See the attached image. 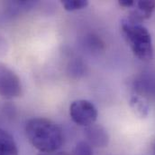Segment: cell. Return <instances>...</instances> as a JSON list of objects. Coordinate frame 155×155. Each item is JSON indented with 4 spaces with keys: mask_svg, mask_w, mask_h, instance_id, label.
Wrapping results in <instances>:
<instances>
[{
    "mask_svg": "<svg viewBox=\"0 0 155 155\" xmlns=\"http://www.w3.org/2000/svg\"><path fill=\"white\" fill-rule=\"evenodd\" d=\"M85 137L92 147L104 148L109 143V135L107 130L99 124H91L85 127Z\"/></svg>",
    "mask_w": 155,
    "mask_h": 155,
    "instance_id": "cell-5",
    "label": "cell"
},
{
    "mask_svg": "<svg viewBox=\"0 0 155 155\" xmlns=\"http://www.w3.org/2000/svg\"><path fill=\"white\" fill-rule=\"evenodd\" d=\"M84 71H85V65L80 60L75 59L70 64L69 73L71 74V76L78 77L84 74Z\"/></svg>",
    "mask_w": 155,
    "mask_h": 155,
    "instance_id": "cell-12",
    "label": "cell"
},
{
    "mask_svg": "<svg viewBox=\"0 0 155 155\" xmlns=\"http://www.w3.org/2000/svg\"><path fill=\"white\" fill-rule=\"evenodd\" d=\"M97 114L95 104L87 100L74 101L70 106V115L72 121L80 126L87 127L95 123Z\"/></svg>",
    "mask_w": 155,
    "mask_h": 155,
    "instance_id": "cell-3",
    "label": "cell"
},
{
    "mask_svg": "<svg viewBox=\"0 0 155 155\" xmlns=\"http://www.w3.org/2000/svg\"><path fill=\"white\" fill-rule=\"evenodd\" d=\"M118 3L123 7H131L134 5V1L133 0H120Z\"/></svg>",
    "mask_w": 155,
    "mask_h": 155,
    "instance_id": "cell-14",
    "label": "cell"
},
{
    "mask_svg": "<svg viewBox=\"0 0 155 155\" xmlns=\"http://www.w3.org/2000/svg\"><path fill=\"white\" fill-rule=\"evenodd\" d=\"M25 134L31 144L41 153L57 152L63 144L61 129L51 120L37 117L25 125Z\"/></svg>",
    "mask_w": 155,
    "mask_h": 155,
    "instance_id": "cell-1",
    "label": "cell"
},
{
    "mask_svg": "<svg viewBox=\"0 0 155 155\" xmlns=\"http://www.w3.org/2000/svg\"><path fill=\"white\" fill-rule=\"evenodd\" d=\"M130 105L138 116L144 118L149 114L150 107L147 102L140 96L134 95L130 99Z\"/></svg>",
    "mask_w": 155,
    "mask_h": 155,
    "instance_id": "cell-8",
    "label": "cell"
},
{
    "mask_svg": "<svg viewBox=\"0 0 155 155\" xmlns=\"http://www.w3.org/2000/svg\"><path fill=\"white\" fill-rule=\"evenodd\" d=\"M61 4L67 11H77L87 7L88 2L86 0H64L61 1Z\"/></svg>",
    "mask_w": 155,
    "mask_h": 155,
    "instance_id": "cell-11",
    "label": "cell"
},
{
    "mask_svg": "<svg viewBox=\"0 0 155 155\" xmlns=\"http://www.w3.org/2000/svg\"><path fill=\"white\" fill-rule=\"evenodd\" d=\"M137 10L132 13V16H129L132 20L141 22L143 19L150 18L153 12L155 9V1L153 0H143L138 1L137 4Z\"/></svg>",
    "mask_w": 155,
    "mask_h": 155,
    "instance_id": "cell-6",
    "label": "cell"
},
{
    "mask_svg": "<svg viewBox=\"0 0 155 155\" xmlns=\"http://www.w3.org/2000/svg\"><path fill=\"white\" fill-rule=\"evenodd\" d=\"M38 155H69V154H67L66 153H57V152H54V153H40Z\"/></svg>",
    "mask_w": 155,
    "mask_h": 155,
    "instance_id": "cell-15",
    "label": "cell"
},
{
    "mask_svg": "<svg viewBox=\"0 0 155 155\" xmlns=\"http://www.w3.org/2000/svg\"><path fill=\"white\" fill-rule=\"evenodd\" d=\"M83 44L86 46L87 49H88L91 52H100L104 49L105 44L103 40L100 38L98 36L95 34H89L87 35L83 41Z\"/></svg>",
    "mask_w": 155,
    "mask_h": 155,
    "instance_id": "cell-10",
    "label": "cell"
},
{
    "mask_svg": "<svg viewBox=\"0 0 155 155\" xmlns=\"http://www.w3.org/2000/svg\"><path fill=\"white\" fill-rule=\"evenodd\" d=\"M7 10L10 15H17L19 13L27 11L36 5L35 1H11L7 4Z\"/></svg>",
    "mask_w": 155,
    "mask_h": 155,
    "instance_id": "cell-9",
    "label": "cell"
},
{
    "mask_svg": "<svg viewBox=\"0 0 155 155\" xmlns=\"http://www.w3.org/2000/svg\"><path fill=\"white\" fill-rule=\"evenodd\" d=\"M23 87L19 76L6 65L0 64V95L5 99L17 98Z\"/></svg>",
    "mask_w": 155,
    "mask_h": 155,
    "instance_id": "cell-4",
    "label": "cell"
},
{
    "mask_svg": "<svg viewBox=\"0 0 155 155\" xmlns=\"http://www.w3.org/2000/svg\"><path fill=\"white\" fill-rule=\"evenodd\" d=\"M0 155H18L14 137L2 128H0Z\"/></svg>",
    "mask_w": 155,
    "mask_h": 155,
    "instance_id": "cell-7",
    "label": "cell"
},
{
    "mask_svg": "<svg viewBox=\"0 0 155 155\" xmlns=\"http://www.w3.org/2000/svg\"><path fill=\"white\" fill-rule=\"evenodd\" d=\"M122 34L134 55L140 60L148 61L153 56V40L148 29L140 22L125 18L121 23Z\"/></svg>",
    "mask_w": 155,
    "mask_h": 155,
    "instance_id": "cell-2",
    "label": "cell"
},
{
    "mask_svg": "<svg viewBox=\"0 0 155 155\" xmlns=\"http://www.w3.org/2000/svg\"><path fill=\"white\" fill-rule=\"evenodd\" d=\"M73 155H93L92 146L86 141L79 142L74 149Z\"/></svg>",
    "mask_w": 155,
    "mask_h": 155,
    "instance_id": "cell-13",
    "label": "cell"
}]
</instances>
